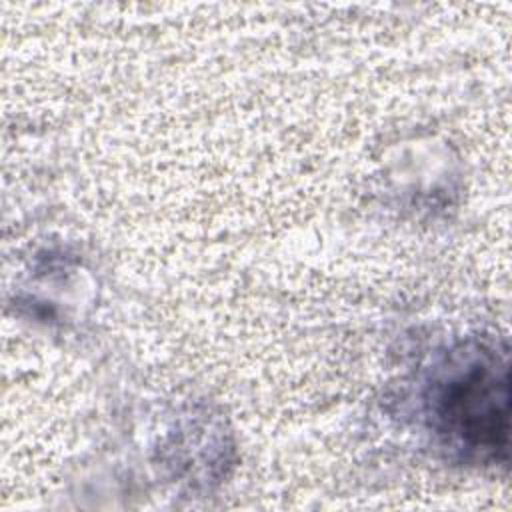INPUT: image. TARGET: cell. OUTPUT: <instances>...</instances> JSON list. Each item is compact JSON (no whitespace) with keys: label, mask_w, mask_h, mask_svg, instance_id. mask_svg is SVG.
I'll use <instances>...</instances> for the list:
<instances>
[{"label":"cell","mask_w":512,"mask_h":512,"mask_svg":"<svg viewBox=\"0 0 512 512\" xmlns=\"http://www.w3.org/2000/svg\"><path fill=\"white\" fill-rule=\"evenodd\" d=\"M494 364H472L450 380L440 396L438 416L450 434L472 448H504L506 438V372Z\"/></svg>","instance_id":"obj_1"}]
</instances>
